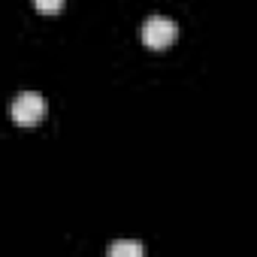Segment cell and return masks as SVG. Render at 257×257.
Instances as JSON below:
<instances>
[{
  "instance_id": "1",
  "label": "cell",
  "mask_w": 257,
  "mask_h": 257,
  "mask_svg": "<svg viewBox=\"0 0 257 257\" xmlns=\"http://www.w3.org/2000/svg\"><path fill=\"white\" fill-rule=\"evenodd\" d=\"M179 37V25L164 19V16H152L146 25H143V43L149 49H170Z\"/></svg>"
},
{
  "instance_id": "2",
  "label": "cell",
  "mask_w": 257,
  "mask_h": 257,
  "mask_svg": "<svg viewBox=\"0 0 257 257\" xmlns=\"http://www.w3.org/2000/svg\"><path fill=\"white\" fill-rule=\"evenodd\" d=\"M13 118H16V124H25V127H31V124H37L40 118H43V112H46V100L37 94V91H22L16 100H13Z\"/></svg>"
},
{
  "instance_id": "3",
  "label": "cell",
  "mask_w": 257,
  "mask_h": 257,
  "mask_svg": "<svg viewBox=\"0 0 257 257\" xmlns=\"http://www.w3.org/2000/svg\"><path fill=\"white\" fill-rule=\"evenodd\" d=\"M146 248L140 242H115L109 245V257H143Z\"/></svg>"
},
{
  "instance_id": "4",
  "label": "cell",
  "mask_w": 257,
  "mask_h": 257,
  "mask_svg": "<svg viewBox=\"0 0 257 257\" xmlns=\"http://www.w3.org/2000/svg\"><path fill=\"white\" fill-rule=\"evenodd\" d=\"M34 7H37L40 13H46V16H55V13L64 7V0H34Z\"/></svg>"
}]
</instances>
